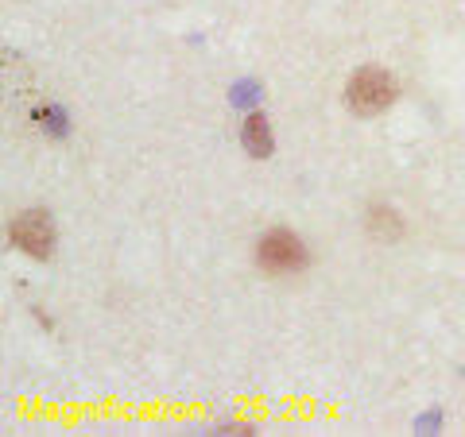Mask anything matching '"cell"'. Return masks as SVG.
I'll list each match as a JSON object with an SVG mask.
<instances>
[{"label": "cell", "instance_id": "cell-1", "mask_svg": "<svg viewBox=\"0 0 465 437\" xmlns=\"http://www.w3.org/2000/svg\"><path fill=\"white\" fill-rule=\"evenodd\" d=\"M345 101H349V109L361 112V116L384 112L391 101H396V78L384 74V70H361V74L349 78Z\"/></svg>", "mask_w": 465, "mask_h": 437}, {"label": "cell", "instance_id": "cell-2", "mask_svg": "<svg viewBox=\"0 0 465 437\" xmlns=\"http://www.w3.org/2000/svg\"><path fill=\"white\" fill-rule=\"evenodd\" d=\"M256 256L268 271H299L302 264H307V248H302V240L295 237V232H283V228L268 232V237L260 240Z\"/></svg>", "mask_w": 465, "mask_h": 437}, {"label": "cell", "instance_id": "cell-3", "mask_svg": "<svg viewBox=\"0 0 465 437\" xmlns=\"http://www.w3.org/2000/svg\"><path fill=\"white\" fill-rule=\"evenodd\" d=\"M12 240H16L27 256H51V248H54V225H51V217L47 213H24L16 225H12Z\"/></svg>", "mask_w": 465, "mask_h": 437}, {"label": "cell", "instance_id": "cell-4", "mask_svg": "<svg viewBox=\"0 0 465 437\" xmlns=\"http://www.w3.org/2000/svg\"><path fill=\"white\" fill-rule=\"evenodd\" d=\"M241 140H244V148H249V155H268L272 151V128H268V121L264 116H249V121H244V132H241Z\"/></svg>", "mask_w": 465, "mask_h": 437}, {"label": "cell", "instance_id": "cell-5", "mask_svg": "<svg viewBox=\"0 0 465 437\" xmlns=\"http://www.w3.org/2000/svg\"><path fill=\"white\" fill-rule=\"evenodd\" d=\"M369 225H372L376 237H384V240H396L400 237V217L391 213V209H372Z\"/></svg>", "mask_w": 465, "mask_h": 437}]
</instances>
